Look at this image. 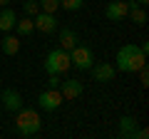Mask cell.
Returning a JSON list of instances; mask_svg holds the SVG:
<instances>
[{
	"label": "cell",
	"instance_id": "obj_1",
	"mask_svg": "<svg viewBox=\"0 0 149 139\" xmlns=\"http://www.w3.org/2000/svg\"><path fill=\"white\" fill-rule=\"evenodd\" d=\"M147 65V52L139 45L129 42L117 50V70L119 72H137Z\"/></svg>",
	"mask_w": 149,
	"mask_h": 139
},
{
	"label": "cell",
	"instance_id": "obj_2",
	"mask_svg": "<svg viewBox=\"0 0 149 139\" xmlns=\"http://www.w3.org/2000/svg\"><path fill=\"white\" fill-rule=\"evenodd\" d=\"M40 127H42V119H40V114H37L35 109H30V107H20L17 109L15 132L20 134V137H25V139L35 137V134L40 132Z\"/></svg>",
	"mask_w": 149,
	"mask_h": 139
},
{
	"label": "cell",
	"instance_id": "obj_3",
	"mask_svg": "<svg viewBox=\"0 0 149 139\" xmlns=\"http://www.w3.org/2000/svg\"><path fill=\"white\" fill-rule=\"evenodd\" d=\"M72 67V62H70V52L62 47H55L47 52V57H45V72L47 75H62V72H67V70Z\"/></svg>",
	"mask_w": 149,
	"mask_h": 139
},
{
	"label": "cell",
	"instance_id": "obj_4",
	"mask_svg": "<svg viewBox=\"0 0 149 139\" xmlns=\"http://www.w3.org/2000/svg\"><path fill=\"white\" fill-rule=\"evenodd\" d=\"M70 62L77 70H90L92 65H95V52H92V47H87V45H74V47L70 50Z\"/></svg>",
	"mask_w": 149,
	"mask_h": 139
},
{
	"label": "cell",
	"instance_id": "obj_5",
	"mask_svg": "<svg viewBox=\"0 0 149 139\" xmlns=\"http://www.w3.org/2000/svg\"><path fill=\"white\" fill-rule=\"evenodd\" d=\"M62 102H65L62 92H60V90H52V87H47V90L40 92V97H37V104H40L45 112H55Z\"/></svg>",
	"mask_w": 149,
	"mask_h": 139
},
{
	"label": "cell",
	"instance_id": "obj_6",
	"mask_svg": "<svg viewBox=\"0 0 149 139\" xmlns=\"http://www.w3.org/2000/svg\"><path fill=\"white\" fill-rule=\"evenodd\" d=\"M127 13H129V3H124V0H109L104 8V17L112 22H122Z\"/></svg>",
	"mask_w": 149,
	"mask_h": 139
},
{
	"label": "cell",
	"instance_id": "obj_7",
	"mask_svg": "<svg viewBox=\"0 0 149 139\" xmlns=\"http://www.w3.org/2000/svg\"><path fill=\"white\" fill-rule=\"evenodd\" d=\"M32 22H35V30H40L42 35H52L55 30H57V20H55L52 13H37L35 17H32Z\"/></svg>",
	"mask_w": 149,
	"mask_h": 139
},
{
	"label": "cell",
	"instance_id": "obj_8",
	"mask_svg": "<svg viewBox=\"0 0 149 139\" xmlns=\"http://www.w3.org/2000/svg\"><path fill=\"white\" fill-rule=\"evenodd\" d=\"M0 102H3V107H5L8 112H17V109L22 107V97H20V92L13 90V87L3 90V95H0Z\"/></svg>",
	"mask_w": 149,
	"mask_h": 139
},
{
	"label": "cell",
	"instance_id": "obj_9",
	"mask_svg": "<svg viewBox=\"0 0 149 139\" xmlns=\"http://www.w3.org/2000/svg\"><path fill=\"white\" fill-rule=\"evenodd\" d=\"M90 70H92L95 82H112L114 80V67H112L109 62H95Z\"/></svg>",
	"mask_w": 149,
	"mask_h": 139
},
{
	"label": "cell",
	"instance_id": "obj_10",
	"mask_svg": "<svg viewBox=\"0 0 149 139\" xmlns=\"http://www.w3.org/2000/svg\"><path fill=\"white\" fill-rule=\"evenodd\" d=\"M57 42H60V47L62 50H72L74 45L80 42V38H77V32L72 30V27H62V30H60V35H57Z\"/></svg>",
	"mask_w": 149,
	"mask_h": 139
},
{
	"label": "cell",
	"instance_id": "obj_11",
	"mask_svg": "<svg viewBox=\"0 0 149 139\" xmlns=\"http://www.w3.org/2000/svg\"><path fill=\"white\" fill-rule=\"evenodd\" d=\"M57 90L62 92L65 99H77V97L82 95V82H77V80H67V82H60Z\"/></svg>",
	"mask_w": 149,
	"mask_h": 139
},
{
	"label": "cell",
	"instance_id": "obj_12",
	"mask_svg": "<svg viewBox=\"0 0 149 139\" xmlns=\"http://www.w3.org/2000/svg\"><path fill=\"white\" fill-rule=\"evenodd\" d=\"M15 22H17V15H15V10H10V8H0V30L3 32H10L13 27H15Z\"/></svg>",
	"mask_w": 149,
	"mask_h": 139
},
{
	"label": "cell",
	"instance_id": "obj_13",
	"mask_svg": "<svg viewBox=\"0 0 149 139\" xmlns=\"http://www.w3.org/2000/svg\"><path fill=\"white\" fill-rule=\"evenodd\" d=\"M137 119L134 117H122L119 119V137H124V139H132V137H137Z\"/></svg>",
	"mask_w": 149,
	"mask_h": 139
},
{
	"label": "cell",
	"instance_id": "obj_14",
	"mask_svg": "<svg viewBox=\"0 0 149 139\" xmlns=\"http://www.w3.org/2000/svg\"><path fill=\"white\" fill-rule=\"evenodd\" d=\"M129 17H132V22H137V25H144L147 22V13H144V5H139L137 0H129Z\"/></svg>",
	"mask_w": 149,
	"mask_h": 139
},
{
	"label": "cell",
	"instance_id": "obj_15",
	"mask_svg": "<svg viewBox=\"0 0 149 139\" xmlns=\"http://www.w3.org/2000/svg\"><path fill=\"white\" fill-rule=\"evenodd\" d=\"M0 50L13 57V55H17V50H20V40L13 38V35H5V38H3V42H0Z\"/></svg>",
	"mask_w": 149,
	"mask_h": 139
},
{
	"label": "cell",
	"instance_id": "obj_16",
	"mask_svg": "<svg viewBox=\"0 0 149 139\" xmlns=\"http://www.w3.org/2000/svg\"><path fill=\"white\" fill-rule=\"evenodd\" d=\"M15 30L20 38H27V35H32V30H35V22H32V17H20V20L15 22Z\"/></svg>",
	"mask_w": 149,
	"mask_h": 139
},
{
	"label": "cell",
	"instance_id": "obj_17",
	"mask_svg": "<svg viewBox=\"0 0 149 139\" xmlns=\"http://www.w3.org/2000/svg\"><path fill=\"white\" fill-rule=\"evenodd\" d=\"M40 3V10L42 13H57V8H60V0H37Z\"/></svg>",
	"mask_w": 149,
	"mask_h": 139
},
{
	"label": "cell",
	"instance_id": "obj_18",
	"mask_svg": "<svg viewBox=\"0 0 149 139\" xmlns=\"http://www.w3.org/2000/svg\"><path fill=\"white\" fill-rule=\"evenodd\" d=\"M22 10H25V15H27V17H35L37 13H40V3H37V0H25Z\"/></svg>",
	"mask_w": 149,
	"mask_h": 139
},
{
	"label": "cell",
	"instance_id": "obj_19",
	"mask_svg": "<svg viewBox=\"0 0 149 139\" xmlns=\"http://www.w3.org/2000/svg\"><path fill=\"white\" fill-rule=\"evenodd\" d=\"M82 0H60V8H65V10H70V13H77V10H82Z\"/></svg>",
	"mask_w": 149,
	"mask_h": 139
},
{
	"label": "cell",
	"instance_id": "obj_20",
	"mask_svg": "<svg viewBox=\"0 0 149 139\" xmlns=\"http://www.w3.org/2000/svg\"><path fill=\"white\" fill-rule=\"evenodd\" d=\"M139 72V80H142V87H147L149 85V72H147V65H144L142 70H137Z\"/></svg>",
	"mask_w": 149,
	"mask_h": 139
},
{
	"label": "cell",
	"instance_id": "obj_21",
	"mask_svg": "<svg viewBox=\"0 0 149 139\" xmlns=\"http://www.w3.org/2000/svg\"><path fill=\"white\" fill-rule=\"evenodd\" d=\"M60 82H62V80H60V75H50L47 77V87H52V90H57Z\"/></svg>",
	"mask_w": 149,
	"mask_h": 139
},
{
	"label": "cell",
	"instance_id": "obj_22",
	"mask_svg": "<svg viewBox=\"0 0 149 139\" xmlns=\"http://www.w3.org/2000/svg\"><path fill=\"white\" fill-rule=\"evenodd\" d=\"M5 5H10V0H0V8H5Z\"/></svg>",
	"mask_w": 149,
	"mask_h": 139
},
{
	"label": "cell",
	"instance_id": "obj_23",
	"mask_svg": "<svg viewBox=\"0 0 149 139\" xmlns=\"http://www.w3.org/2000/svg\"><path fill=\"white\" fill-rule=\"evenodd\" d=\"M137 3H139V5H147V3H149V0H137Z\"/></svg>",
	"mask_w": 149,
	"mask_h": 139
}]
</instances>
